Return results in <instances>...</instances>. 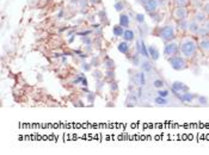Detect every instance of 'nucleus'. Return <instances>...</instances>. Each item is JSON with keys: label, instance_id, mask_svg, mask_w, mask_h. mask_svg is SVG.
Here are the masks:
<instances>
[{"label": "nucleus", "instance_id": "1", "mask_svg": "<svg viewBox=\"0 0 209 155\" xmlns=\"http://www.w3.org/2000/svg\"><path fill=\"white\" fill-rule=\"evenodd\" d=\"M197 43L192 38H184L180 43V53L184 58L191 59L194 58L197 50Z\"/></svg>", "mask_w": 209, "mask_h": 155}, {"label": "nucleus", "instance_id": "2", "mask_svg": "<svg viewBox=\"0 0 209 155\" xmlns=\"http://www.w3.org/2000/svg\"><path fill=\"white\" fill-rule=\"evenodd\" d=\"M168 62H170L171 67H172L174 70H183L184 68L187 67L185 60H184L183 56L174 55V56H172V58L168 59Z\"/></svg>", "mask_w": 209, "mask_h": 155}, {"label": "nucleus", "instance_id": "3", "mask_svg": "<svg viewBox=\"0 0 209 155\" xmlns=\"http://www.w3.org/2000/svg\"><path fill=\"white\" fill-rule=\"evenodd\" d=\"M178 50H179L178 43L174 42V41H170V42H166V44H165L164 54H165V56H167V58L170 59V58H172V56L177 55Z\"/></svg>", "mask_w": 209, "mask_h": 155}, {"label": "nucleus", "instance_id": "4", "mask_svg": "<svg viewBox=\"0 0 209 155\" xmlns=\"http://www.w3.org/2000/svg\"><path fill=\"white\" fill-rule=\"evenodd\" d=\"M174 37V28L172 25H166L160 31V38H162L164 42H170Z\"/></svg>", "mask_w": 209, "mask_h": 155}, {"label": "nucleus", "instance_id": "5", "mask_svg": "<svg viewBox=\"0 0 209 155\" xmlns=\"http://www.w3.org/2000/svg\"><path fill=\"white\" fill-rule=\"evenodd\" d=\"M172 16H173V18L179 22V20H183V19H187L188 11H187L185 7H183V6H176V9L172 12Z\"/></svg>", "mask_w": 209, "mask_h": 155}, {"label": "nucleus", "instance_id": "6", "mask_svg": "<svg viewBox=\"0 0 209 155\" xmlns=\"http://www.w3.org/2000/svg\"><path fill=\"white\" fill-rule=\"evenodd\" d=\"M143 7L148 13H154L158 9V1L157 0H146V3L143 4Z\"/></svg>", "mask_w": 209, "mask_h": 155}, {"label": "nucleus", "instance_id": "7", "mask_svg": "<svg viewBox=\"0 0 209 155\" xmlns=\"http://www.w3.org/2000/svg\"><path fill=\"white\" fill-rule=\"evenodd\" d=\"M146 83V78H145V72H139L134 75V84L138 85L139 87H142Z\"/></svg>", "mask_w": 209, "mask_h": 155}, {"label": "nucleus", "instance_id": "8", "mask_svg": "<svg viewBox=\"0 0 209 155\" xmlns=\"http://www.w3.org/2000/svg\"><path fill=\"white\" fill-rule=\"evenodd\" d=\"M147 49H148L149 58H151L152 60H153V61H158L159 56H160V53H159V50H158V48H157L155 45H153V44H151Z\"/></svg>", "mask_w": 209, "mask_h": 155}, {"label": "nucleus", "instance_id": "9", "mask_svg": "<svg viewBox=\"0 0 209 155\" xmlns=\"http://www.w3.org/2000/svg\"><path fill=\"white\" fill-rule=\"evenodd\" d=\"M201 28V24L197 23L196 20H191L189 22V28H188V31L192 35H197L198 34V30Z\"/></svg>", "mask_w": 209, "mask_h": 155}, {"label": "nucleus", "instance_id": "10", "mask_svg": "<svg viewBox=\"0 0 209 155\" xmlns=\"http://www.w3.org/2000/svg\"><path fill=\"white\" fill-rule=\"evenodd\" d=\"M172 89L174 92L179 93V92H183V91H187L188 87L184 85L183 83H180V81H174V83L172 84Z\"/></svg>", "mask_w": 209, "mask_h": 155}, {"label": "nucleus", "instance_id": "11", "mask_svg": "<svg viewBox=\"0 0 209 155\" xmlns=\"http://www.w3.org/2000/svg\"><path fill=\"white\" fill-rule=\"evenodd\" d=\"M198 48L202 50L203 53H209V38H202L198 43Z\"/></svg>", "mask_w": 209, "mask_h": 155}, {"label": "nucleus", "instance_id": "12", "mask_svg": "<svg viewBox=\"0 0 209 155\" xmlns=\"http://www.w3.org/2000/svg\"><path fill=\"white\" fill-rule=\"evenodd\" d=\"M135 38V34L134 31L130 30V29H124V32H123V39L129 42V41H133Z\"/></svg>", "mask_w": 209, "mask_h": 155}, {"label": "nucleus", "instance_id": "13", "mask_svg": "<svg viewBox=\"0 0 209 155\" xmlns=\"http://www.w3.org/2000/svg\"><path fill=\"white\" fill-rule=\"evenodd\" d=\"M138 50H139L140 54H142V56H145V58H149L148 49H146V47H145L143 41H141V42L138 43Z\"/></svg>", "mask_w": 209, "mask_h": 155}, {"label": "nucleus", "instance_id": "14", "mask_svg": "<svg viewBox=\"0 0 209 155\" xmlns=\"http://www.w3.org/2000/svg\"><path fill=\"white\" fill-rule=\"evenodd\" d=\"M117 49H118V51L121 53V54H128V51H129V45H128V43H127V41H123V42H121L118 44V47H117Z\"/></svg>", "mask_w": 209, "mask_h": 155}, {"label": "nucleus", "instance_id": "15", "mask_svg": "<svg viewBox=\"0 0 209 155\" xmlns=\"http://www.w3.org/2000/svg\"><path fill=\"white\" fill-rule=\"evenodd\" d=\"M207 16H208V14H206L203 11H202V12H197V13L195 14L194 20H196V22L200 23V24H203V23L207 20Z\"/></svg>", "mask_w": 209, "mask_h": 155}, {"label": "nucleus", "instance_id": "16", "mask_svg": "<svg viewBox=\"0 0 209 155\" xmlns=\"http://www.w3.org/2000/svg\"><path fill=\"white\" fill-rule=\"evenodd\" d=\"M129 23H130V19L128 17L127 14H121L119 16V25L123 26V28H128L129 26Z\"/></svg>", "mask_w": 209, "mask_h": 155}, {"label": "nucleus", "instance_id": "17", "mask_svg": "<svg viewBox=\"0 0 209 155\" xmlns=\"http://www.w3.org/2000/svg\"><path fill=\"white\" fill-rule=\"evenodd\" d=\"M123 32H124V28L121 25H115L112 28V34H114L116 37H121L123 36Z\"/></svg>", "mask_w": 209, "mask_h": 155}, {"label": "nucleus", "instance_id": "18", "mask_svg": "<svg viewBox=\"0 0 209 155\" xmlns=\"http://www.w3.org/2000/svg\"><path fill=\"white\" fill-rule=\"evenodd\" d=\"M189 28V22L187 19H183L178 22V30L179 31H188Z\"/></svg>", "mask_w": 209, "mask_h": 155}, {"label": "nucleus", "instance_id": "19", "mask_svg": "<svg viewBox=\"0 0 209 155\" xmlns=\"http://www.w3.org/2000/svg\"><path fill=\"white\" fill-rule=\"evenodd\" d=\"M141 69H142V72H146V73L151 72L152 70V64H151V62L147 61V60L142 61L141 62Z\"/></svg>", "mask_w": 209, "mask_h": 155}, {"label": "nucleus", "instance_id": "20", "mask_svg": "<svg viewBox=\"0 0 209 155\" xmlns=\"http://www.w3.org/2000/svg\"><path fill=\"white\" fill-rule=\"evenodd\" d=\"M180 99H182V102H184V103H190V102H192V99H194V95H192L191 93H189V92H185V93L182 94Z\"/></svg>", "mask_w": 209, "mask_h": 155}, {"label": "nucleus", "instance_id": "21", "mask_svg": "<svg viewBox=\"0 0 209 155\" xmlns=\"http://www.w3.org/2000/svg\"><path fill=\"white\" fill-rule=\"evenodd\" d=\"M105 67H107V69H114L115 68V62H114V60L107 59L105 60Z\"/></svg>", "mask_w": 209, "mask_h": 155}, {"label": "nucleus", "instance_id": "22", "mask_svg": "<svg viewBox=\"0 0 209 155\" xmlns=\"http://www.w3.org/2000/svg\"><path fill=\"white\" fill-rule=\"evenodd\" d=\"M200 37H202V38H206V37H208L209 36V34L207 32V30L203 28V26H201L200 28V30H198V34H197Z\"/></svg>", "mask_w": 209, "mask_h": 155}, {"label": "nucleus", "instance_id": "23", "mask_svg": "<svg viewBox=\"0 0 209 155\" xmlns=\"http://www.w3.org/2000/svg\"><path fill=\"white\" fill-rule=\"evenodd\" d=\"M123 9H124V4H123V1H116V3H115V10H116L117 12L123 11Z\"/></svg>", "mask_w": 209, "mask_h": 155}, {"label": "nucleus", "instance_id": "24", "mask_svg": "<svg viewBox=\"0 0 209 155\" xmlns=\"http://www.w3.org/2000/svg\"><path fill=\"white\" fill-rule=\"evenodd\" d=\"M154 102H155V104H158V105H166V104H167V102H166L165 98L159 97V95L154 99Z\"/></svg>", "mask_w": 209, "mask_h": 155}, {"label": "nucleus", "instance_id": "25", "mask_svg": "<svg viewBox=\"0 0 209 155\" xmlns=\"http://www.w3.org/2000/svg\"><path fill=\"white\" fill-rule=\"evenodd\" d=\"M173 1L176 6H183V7H185L189 4V0H173Z\"/></svg>", "mask_w": 209, "mask_h": 155}, {"label": "nucleus", "instance_id": "26", "mask_svg": "<svg viewBox=\"0 0 209 155\" xmlns=\"http://www.w3.org/2000/svg\"><path fill=\"white\" fill-rule=\"evenodd\" d=\"M153 86L155 87V88H162L163 86H164V81L163 80H160V79H155L154 81H153Z\"/></svg>", "mask_w": 209, "mask_h": 155}, {"label": "nucleus", "instance_id": "27", "mask_svg": "<svg viewBox=\"0 0 209 155\" xmlns=\"http://www.w3.org/2000/svg\"><path fill=\"white\" fill-rule=\"evenodd\" d=\"M202 11H203L206 14L209 16V0H208V1H204V3H203V5H202Z\"/></svg>", "mask_w": 209, "mask_h": 155}, {"label": "nucleus", "instance_id": "28", "mask_svg": "<svg viewBox=\"0 0 209 155\" xmlns=\"http://www.w3.org/2000/svg\"><path fill=\"white\" fill-rule=\"evenodd\" d=\"M158 95H159V97H163V98H166V97L168 95V91H166V89H160V88H159Z\"/></svg>", "mask_w": 209, "mask_h": 155}, {"label": "nucleus", "instance_id": "29", "mask_svg": "<svg viewBox=\"0 0 209 155\" xmlns=\"http://www.w3.org/2000/svg\"><path fill=\"white\" fill-rule=\"evenodd\" d=\"M136 22L140 23V24L143 23V22H145V16L141 14V13H138V14H136Z\"/></svg>", "mask_w": 209, "mask_h": 155}, {"label": "nucleus", "instance_id": "30", "mask_svg": "<svg viewBox=\"0 0 209 155\" xmlns=\"http://www.w3.org/2000/svg\"><path fill=\"white\" fill-rule=\"evenodd\" d=\"M198 102H200V104H207L208 103V99H207V97H203V95H200L198 97Z\"/></svg>", "mask_w": 209, "mask_h": 155}, {"label": "nucleus", "instance_id": "31", "mask_svg": "<svg viewBox=\"0 0 209 155\" xmlns=\"http://www.w3.org/2000/svg\"><path fill=\"white\" fill-rule=\"evenodd\" d=\"M81 68H83L84 72H88V70L91 69V66H90L88 63H83V64H81Z\"/></svg>", "mask_w": 209, "mask_h": 155}, {"label": "nucleus", "instance_id": "32", "mask_svg": "<svg viewBox=\"0 0 209 155\" xmlns=\"http://www.w3.org/2000/svg\"><path fill=\"white\" fill-rule=\"evenodd\" d=\"M93 76H94L96 79H98V80H99V79L102 78V72H100V70H96V72L93 73Z\"/></svg>", "mask_w": 209, "mask_h": 155}, {"label": "nucleus", "instance_id": "33", "mask_svg": "<svg viewBox=\"0 0 209 155\" xmlns=\"http://www.w3.org/2000/svg\"><path fill=\"white\" fill-rule=\"evenodd\" d=\"M203 28L207 30V32L209 34V19H207V20L203 23Z\"/></svg>", "mask_w": 209, "mask_h": 155}, {"label": "nucleus", "instance_id": "34", "mask_svg": "<svg viewBox=\"0 0 209 155\" xmlns=\"http://www.w3.org/2000/svg\"><path fill=\"white\" fill-rule=\"evenodd\" d=\"M80 5H81V6H85V5H86V0H80Z\"/></svg>", "mask_w": 209, "mask_h": 155}, {"label": "nucleus", "instance_id": "35", "mask_svg": "<svg viewBox=\"0 0 209 155\" xmlns=\"http://www.w3.org/2000/svg\"><path fill=\"white\" fill-rule=\"evenodd\" d=\"M138 1H139L140 4H145V3H146V0H138Z\"/></svg>", "mask_w": 209, "mask_h": 155}]
</instances>
